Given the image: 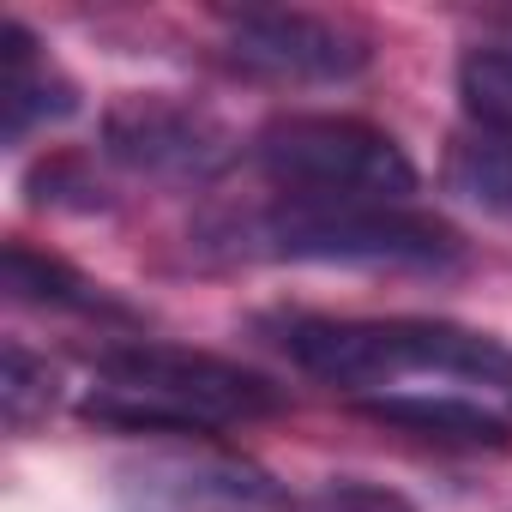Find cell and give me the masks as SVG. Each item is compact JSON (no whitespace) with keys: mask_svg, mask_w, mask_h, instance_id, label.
I'll use <instances>...</instances> for the list:
<instances>
[{"mask_svg":"<svg viewBox=\"0 0 512 512\" xmlns=\"http://www.w3.org/2000/svg\"><path fill=\"white\" fill-rule=\"evenodd\" d=\"M85 422L121 434H205L223 422H253L284 410V392L241 362L175 350V344H115L97 362V386L85 392Z\"/></svg>","mask_w":512,"mask_h":512,"instance_id":"cell-1","label":"cell"},{"mask_svg":"<svg viewBox=\"0 0 512 512\" xmlns=\"http://www.w3.org/2000/svg\"><path fill=\"white\" fill-rule=\"evenodd\" d=\"M284 350L332 386H392L404 374H464L512 386V350L446 320H290Z\"/></svg>","mask_w":512,"mask_h":512,"instance_id":"cell-2","label":"cell"},{"mask_svg":"<svg viewBox=\"0 0 512 512\" xmlns=\"http://www.w3.org/2000/svg\"><path fill=\"white\" fill-rule=\"evenodd\" d=\"M260 169L290 205H410L416 163L356 115H284L260 133Z\"/></svg>","mask_w":512,"mask_h":512,"instance_id":"cell-3","label":"cell"},{"mask_svg":"<svg viewBox=\"0 0 512 512\" xmlns=\"http://www.w3.org/2000/svg\"><path fill=\"white\" fill-rule=\"evenodd\" d=\"M253 253L320 266H452L464 241L404 205H278L247 223Z\"/></svg>","mask_w":512,"mask_h":512,"instance_id":"cell-4","label":"cell"},{"mask_svg":"<svg viewBox=\"0 0 512 512\" xmlns=\"http://www.w3.org/2000/svg\"><path fill=\"white\" fill-rule=\"evenodd\" d=\"M229 61L278 85H344L374 61V49L344 19L266 7V13L229 19Z\"/></svg>","mask_w":512,"mask_h":512,"instance_id":"cell-5","label":"cell"},{"mask_svg":"<svg viewBox=\"0 0 512 512\" xmlns=\"http://www.w3.org/2000/svg\"><path fill=\"white\" fill-rule=\"evenodd\" d=\"M103 151L151 181H211L229 169L235 139L193 103L175 97H121L103 115Z\"/></svg>","mask_w":512,"mask_h":512,"instance_id":"cell-6","label":"cell"},{"mask_svg":"<svg viewBox=\"0 0 512 512\" xmlns=\"http://www.w3.org/2000/svg\"><path fill=\"white\" fill-rule=\"evenodd\" d=\"M157 512H296L284 482L241 452H175L145 470Z\"/></svg>","mask_w":512,"mask_h":512,"instance_id":"cell-7","label":"cell"},{"mask_svg":"<svg viewBox=\"0 0 512 512\" xmlns=\"http://www.w3.org/2000/svg\"><path fill=\"white\" fill-rule=\"evenodd\" d=\"M79 109L73 85L37 55L25 25H0V133L25 139L43 121H67Z\"/></svg>","mask_w":512,"mask_h":512,"instance_id":"cell-8","label":"cell"},{"mask_svg":"<svg viewBox=\"0 0 512 512\" xmlns=\"http://www.w3.org/2000/svg\"><path fill=\"white\" fill-rule=\"evenodd\" d=\"M362 416L416 434V440H440V446H506L512 428L506 416L470 404V398H440V392H386V398H362Z\"/></svg>","mask_w":512,"mask_h":512,"instance_id":"cell-9","label":"cell"},{"mask_svg":"<svg viewBox=\"0 0 512 512\" xmlns=\"http://www.w3.org/2000/svg\"><path fill=\"white\" fill-rule=\"evenodd\" d=\"M0 278H7V296L13 302H37V308H67V314H109L115 302L79 278L73 266L49 260V253L25 247V241H7V253H0Z\"/></svg>","mask_w":512,"mask_h":512,"instance_id":"cell-10","label":"cell"},{"mask_svg":"<svg viewBox=\"0 0 512 512\" xmlns=\"http://www.w3.org/2000/svg\"><path fill=\"white\" fill-rule=\"evenodd\" d=\"M458 97L470 109V127L512 139V49H470L458 67Z\"/></svg>","mask_w":512,"mask_h":512,"instance_id":"cell-11","label":"cell"},{"mask_svg":"<svg viewBox=\"0 0 512 512\" xmlns=\"http://www.w3.org/2000/svg\"><path fill=\"white\" fill-rule=\"evenodd\" d=\"M55 398H61V380H55V368L43 356H31L25 344L0 350V416H7L13 434L37 428L55 410Z\"/></svg>","mask_w":512,"mask_h":512,"instance_id":"cell-12","label":"cell"},{"mask_svg":"<svg viewBox=\"0 0 512 512\" xmlns=\"http://www.w3.org/2000/svg\"><path fill=\"white\" fill-rule=\"evenodd\" d=\"M452 187L482 205H512V139L470 127V139L452 145Z\"/></svg>","mask_w":512,"mask_h":512,"instance_id":"cell-13","label":"cell"},{"mask_svg":"<svg viewBox=\"0 0 512 512\" xmlns=\"http://www.w3.org/2000/svg\"><path fill=\"white\" fill-rule=\"evenodd\" d=\"M308 512H416V506L398 488H380V482H362V476H338V482H326L308 500Z\"/></svg>","mask_w":512,"mask_h":512,"instance_id":"cell-14","label":"cell"}]
</instances>
